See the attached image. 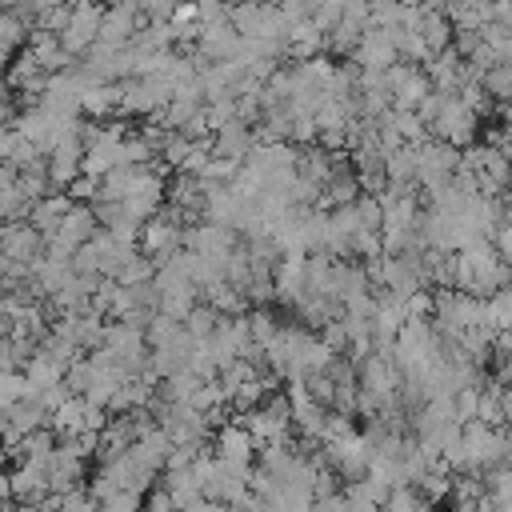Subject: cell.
Segmentation results:
<instances>
[{
  "label": "cell",
  "instance_id": "obj_1",
  "mask_svg": "<svg viewBox=\"0 0 512 512\" xmlns=\"http://www.w3.org/2000/svg\"><path fill=\"white\" fill-rule=\"evenodd\" d=\"M8 488H12V500H20L24 508H36V504H44L52 496L44 464H28V460H20L16 472H8Z\"/></svg>",
  "mask_w": 512,
  "mask_h": 512
},
{
  "label": "cell",
  "instance_id": "obj_2",
  "mask_svg": "<svg viewBox=\"0 0 512 512\" xmlns=\"http://www.w3.org/2000/svg\"><path fill=\"white\" fill-rule=\"evenodd\" d=\"M216 448H220V460L252 464V456H256V436H252L244 424H228V428L216 436Z\"/></svg>",
  "mask_w": 512,
  "mask_h": 512
},
{
  "label": "cell",
  "instance_id": "obj_3",
  "mask_svg": "<svg viewBox=\"0 0 512 512\" xmlns=\"http://www.w3.org/2000/svg\"><path fill=\"white\" fill-rule=\"evenodd\" d=\"M0 248H4L8 260H32V252H36V232H32V228H8V232L0 236Z\"/></svg>",
  "mask_w": 512,
  "mask_h": 512
},
{
  "label": "cell",
  "instance_id": "obj_4",
  "mask_svg": "<svg viewBox=\"0 0 512 512\" xmlns=\"http://www.w3.org/2000/svg\"><path fill=\"white\" fill-rule=\"evenodd\" d=\"M380 512H428V500L412 484H396L388 492V500L380 504Z\"/></svg>",
  "mask_w": 512,
  "mask_h": 512
},
{
  "label": "cell",
  "instance_id": "obj_5",
  "mask_svg": "<svg viewBox=\"0 0 512 512\" xmlns=\"http://www.w3.org/2000/svg\"><path fill=\"white\" fill-rule=\"evenodd\" d=\"M24 396V380L12 372H0V408H12Z\"/></svg>",
  "mask_w": 512,
  "mask_h": 512
},
{
  "label": "cell",
  "instance_id": "obj_6",
  "mask_svg": "<svg viewBox=\"0 0 512 512\" xmlns=\"http://www.w3.org/2000/svg\"><path fill=\"white\" fill-rule=\"evenodd\" d=\"M140 512H176V504H172V496L160 488V492H152V496H148V504H144Z\"/></svg>",
  "mask_w": 512,
  "mask_h": 512
},
{
  "label": "cell",
  "instance_id": "obj_7",
  "mask_svg": "<svg viewBox=\"0 0 512 512\" xmlns=\"http://www.w3.org/2000/svg\"><path fill=\"white\" fill-rule=\"evenodd\" d=\"M12 500V488H8V472H0V504Z\"/></svg>",
  "mask_w": 512,
  "mask_h": 512
},
{
  "label": "cell",
  "instance_id": "obj_8",
  "mask_svg": "<svg viewBox=\"0 0 512 512\" xmlns=\"http://www.w3.org/2000/svg\"><path fill=\"white\" fill-rule=\"evenodd\" d=\"M0 512H12V508H8V504H0Z\"/></svg>",
  "mask_w": 512,
  "mask_h": 512
}]
</instances>
